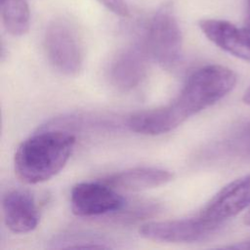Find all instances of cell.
Segmentation results:
<instances>
[{"label":"cell","instance_id":"9a60e30c","mask_svg":"<svg viewBox=\"0 0 250 250\" xmlns=\"http://www.w3.org/2000/svg\"><path fill=\"white\" fill-rule=\"evenodd\" d=\"M244 24L250 25V0H246V17Z\"/></svg>","mask_w":250,"mask_h":250},{"label":"cell","instance_id":"8992f818","mask_svg":"<svg viewBox=\"0 0 250 250\" xmlns=\"http://www.w3.org/2000/svg\"><path fill=\"white\" fill-rule=\"evenodd\" d=\"M70 204L76 216L94 217L118 212L126 201L115 188L101 181L76 184L71 189Z\"/></svg>","mask_w":250,"mask_h":250},{"label":"cell","instance_id":"5b68a950","mask_svg":"<svg viewBox=\"0 0 250 250\" xmlns=\"http://www.w3.org/2000/svg\"><path fill=\"white\" fill-rule=\"evenodd\" d=\"M220 227L198 215L196 218L146 223L140 228L139 232L153 241L189 243L206 239Z\"/></svg>","mask_w":250,"mask_h":250},{"label":"cell","instance_id":"30bf717a","mask_svg":"<svg viewBox=\"0 0 250 250\" xmlns=\"http://www.w3.org/2000/svg\"><path fill=\"white\" fill-rule=\"evenodd\" d=\"M4 221L10 230L27 233L39 222V211L33 195L26 190L13 189L5 194L2 202Z\"/></svg>","mask_w":250,"mask_h":250},{"label":"cell","instance_id":"e0dca14e","mask_svg":"<svg viewBox=\"0 0 250 250\" xmlns=\"http://www.w3.org/2000/svg\"><path fill=\"white\" fill-rule=\"evenodd\" d=\"M244 223L246 224V225H249L250 226V208H249V210H248V212L245 214V216H244Z\"/></svg>","mask_w":250,"mask_h":250},{"label":"cell","instance_id":"7c38bea8","mask_svg":"<svg viewBox=\"0 0 250 250\" xmlns=\"http://www.w3.org/2000/svg\"><path fill=\"white\" fill-rule=\"evenodd\" d=\"M1 16L6 30L14 35L21 36L29 28L30 14L25 0H0Z\"/></svg>","mask_w":250,"mask_h":250},{"label":"cell","instance_id":"7a4b0ae2","mask_svg":"<svg viewBox=\"0 0 250 250\" xmlns=\"http://www.w3.org/2000/svg\"><path fill=\"white\" fill-rule=\"evenodd\" d=\"M76 139L62 130H47L25 139L17 148L14 168L26 184H39L56 176L68 161Z\"/></svg>","mask_w":250,"mask_h":250},{"label":"cell","instance_id":"9c48e42d","mask_svg":"<svg viewBox=\"0 0 250 250\" xmlns=\"http://www.w3.org/2000/svg\"><path fill=\"white\" fill-rule=\"evenodd\" d=\"M199 27L204 35L225 52L250 62V25L237 27L223 20H202Z\"/></svg>","mask_w":250,"mask_h":250},{"label":"cell","instance_id":"8fae6325","mask_svg":"<svg viewBox=\"0 0 250 250\" xmlns=\"http://www.w3.org/2000/svg\"><path fill=\"white\" fill-rule=\"evenodd\" d=\"M174 175L165 169L137 167L112 174L102 182L118 190L140 191L157 188L173 180Z\"/></svg>","mask_w":250,"mask_h":250},{"label":"cell","instance_id":"277c9868","mask_svg":"<svg viewBox=\"0 0 250 250\" xmlns=\"http://www.w3.org/2000/svg\"><path fill=\"white\" fill-rule=\"evenodd\" d=\"M44 48L51 64L61 73L72 76L82 68L83 53L78 34L64 20L51 21L45 31Z\"/></svg>","mask_w":250,"mask_h":250},{"label":"cell","instance_id":"3957f363","mask_svg":"<svg viewBox=\"0 0 250 250\" xmlns=\"http://www.w3.org/2000/svg\"><path fill=\"white\" fill-rule=\"evenodd\" d=\"M144 45L161 66L173 68L178 63L183 38L172 5L165 4L153 14L146 29Z\"/></svg>","mask_w":250,"mask_h":250},{"label":"cell","instance_id":"ba28073f","mask_svg":"<svg viewBox=\"0 0 250 250\" xmlns=\"http://www.w3.org/2000/svg\"><path fill=\"white\" fill-rule=\"evenodd\" d=\"M147 55L149 54L144 43L119 52L109 66L111 84L121 91H129L137 87L147 72Z\"/></svg>","mask_w":250,"mask_h":250},{"label":"cell","instance_id":"4fadbf2b","mask_svg":"<svg viewBox=\"0 0 250 250\" xmlns=\"http://www.w3.org/2000/svg\"><path fill=\"white\" fill-rule=\"evenodd\" d=\"M105 8L110 10L117 16L127 17L129 15V9L124 0H98Z\"/></svg>","mask_w":250,"mask_h":250},{"label":"cell","instance_id":"2e32d148","mask_svg":"<svg viewBox=\"0 0 250 250\" xmlns=\"http://www.w3.org/2000/svg\"><path fill=\"white\" fill-rule=\"evenodd\" d=\"M243 102L250 105V86L248 87V89L245 91L243 95Z\"/></svg>","mask_w":250,"mask_h":250},{"label":"cell","instance_id":"52a82bcc","mask_svg":"<svg viewBox=\"0 0 250 250\" xmlns=\"http://www.w3.org/2000/svg\"><path fill=\"white\" fill-rule=\"evenodd\" d=\"M250 207V174L229 183L203 207L199 216L222 226L223 223Z\"/></svg>","mask_w":250,"mask_h":250},{"label":"cell","instance_id":"6da1fadb","mask_svg":"<svg viewBox=\"0 0 250 250\" xmlns=\"http://www.w3.org/2000/svg\"><path fill=\"white\" fill-rule=\"evenodd\" d=\"M236 80L235 72L227 66H202L192 72L173 102L165 106L132 114L127 125L130 130L144 135L168 133L227 96L234 88Z\"/></svg>","mask_w":250,"mask_h":250},{"label":"cell","instance_id":"5bb4252c","mask_svg":"<svg viewBox=\"0 0 250 250\" xmlns=\"http://www.w3.org/2000/svg\"><path fill=\"white\" fill-rule=\"evenodd\" d=\"M233 247L236 249H250V240L239 242L236 244H233Z\"/></svg>","mask_w":250,"mask_h":250}]
</instances>
